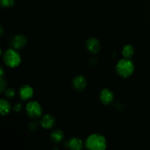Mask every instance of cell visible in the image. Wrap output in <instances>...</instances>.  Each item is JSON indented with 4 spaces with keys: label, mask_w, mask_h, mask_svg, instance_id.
<instances>
[{
    "label": "cell",
    "mask_w": 150,
    "mask_h": 150,
    "mask_svg": "<svg viewBox=\"0 0 150 150\" xmlns=\"http://www.w3.org/2000/svg\"><path fill=\"white\" fill-rule=\"evenodd\" d=\"M86 147L91 150H103L106 148L107 143L105 137L100 134H92L86 141Z\"/></svg>",
    "instance_id": "6da1fadb"
},
{
    "label": "cell",
    "mask_w": 150,
    "mask_h": 150,
    "mask_svg": "<svg viewBox=\"0 0 150 150\" xmlns=\"http://www.w3.org/2000/svg\"><path fill=\"white\" fill-rule=\"evenodd\" d=\"M134 68L133 62L128 58H125L120 60L116 67L117 73L123 78H127L131 76L134 71Z\"/></svg>",
    "instance_id": "7a4b0ae2"
},
{
    "label": "cell",
    "mask_w": 150,
    "mask_h": 150,
    "mask_svg": "<svg viewBox=\"0 0 150 150\" xmlns=\"http://www.w3.org/2000/svg\"><path fill=\"white\" fill-rule=\"evenodd\" d=\"M3 59L5 64L12 68L18 67L21 62L20 54L14 49L7 50L3 55Z\"/></svg>",
    "instance_id": "3957f363"
},
{
    "label": "cell",
    "mask_w": 150,
    "mask_h": 150,
    "mask_svg": "<svg viewBox=\"0 0 150 150\" xmlns=\"http://www.w3.org/2000/svg\"><path fill=\"white\" fill-rule=\"evenodd\" d=\"M26 109L28 115L32 118L39 117L42 114V108H41L40 105L36 101L29 102L26 105Z\"/></svg>",
    "instance_id": "277c9868"
},
{
    "label": "cell",
    "mask_w": 150,
    "mask_h": 150,
    "mask_svg": "<svg viewBox=\"0 0 150 150\" xmlns=\"http://www.w3.org/2000/svg\"><path fill=\"white\" fill-rule=\"evenodd\" d=\"M86 48L88 51L92 54H96L100 51V44L96 38H90L86 41Z\"/></svg>",
    "instance_id": "5b68a950"
},
{
    "label": "cell",
    "mask_w": 150,
    "mask_h": 150,
    "mask_svg": "<svg viewBox=\"0 0 150 150\" xmlns=\"http://www.w3.org/2000/svg\"><path fill=\"white\" fill-rule=\"evenodd\" d=\"M26 42H27V39H26V38L24 35H18L13 38V39L12 40L11 44L14 48L20 49V48L25 46Z\"/></svg>",
    "instance_id": "8992f818"
},
{
    "label": "cell",
    "mask_w": 150,
    "mask_h": 150,
    "mask_svg": "<svg viewBox=\"0 0 150 150\" xmlns=\"http://www.w3.org/2000/svg\"><path fill=\"white\" fill-rule=\"evenodd\" d=\"M19 93H20L21 98L23 100H26L33 96L34 91L33 89L29 85H23L21 87Z\"/></svg>",
    "instance_id": "52a82bcc"
},
{
    "label": "cell",
    "mask_w": 150,
    "mask_h": 150,
    "mask_svg": "<svg viewBox=\"0 0 150 150\" xmlns=\"http://www.w3.org/2000/svg\"><path fill=\"white\" fill-rule=\"evenodd\" d=\"M114 100V94L110 89H103L100 93V100L105 105L111 103Z\"/></svg>",
    "instance_id": "ba28073f"
},
{
    "label": "cell",
    "mask_w": 150,
    "mask_h": 150,
    "mask_svg": "<svg viewBox=\"0 0 150 150\" xmlns=\"http://www.w3.org/2000/svg\"><path fill=\"white\" fill-rule=\"evenodd\" d=\"M73 87L78 91H82L86 86V80L83 76H78L73 79Z\"/></svg>",
    "instance_id": "9c48e42d"
},
{
    "label": "cell",
    "mask_w": 150,
    "mask_h": 150,
    "mask_svg": "<svg viewBox=\"0 0 150 150\" xmlns=\"http://www.w3.org/2000/svg\"><path fill=\"white\" fill-rule=\"evenodd\" d=\"M55 122L56 121L54 117L50 114H46V115L43 116L41 120V125L45 129L51 128L55 125Z\"/></svg>",
    "instance_id": "30bf717a"
},
{
    "label": "cell",
    "mask_w": 150,
    "mask_h": 150,
    "mask_svg": "<svg viewBox=\"0 0 150 150\" xmlns=\"http://www.w3.org/2000/svg\"><path fill=\"white\" fill-rule=\"evenodd\" d=\"M65 146L71 149L79 150L82 148L83 143H82V141L79 138H73L65 144Z\"/></svg>",
    "instance_id": "8fae6325"
},
{
    "label": "cell",
    "mask_w": 150,
    "mask_h": 150,
    "mask_svg": "<svg viewBox=\"0 0 150 150\" xmlns=\"http://www.w3.org/2000/svg\"><path fill=\"white\" fill-rule=\"evenodd\" d=\"M11 109V105L9 103L8 101L6 100H0V112L2 116L7 115L9 114Z\"/></svg>",
    "instance_id": "7c38bea8"
},
{
    "label": "cell",
    "mask_w": 150,
    "mask_h": 150,
    "mask_svg": "<svg viewBox=\"0 0 150 150\" xmlns=\"http://www.w3.org/2000/svg\"><path fill=\"white\" fill-rule=\"evenodd\" d=\"M64 139V133L61 130H55L51 133V139L54 143H59Z\"/></svg>",
    "instance_id": "4fadbf2b"
},
{
    "label": "cell",
    "mask_w": 150,
    "mask_h": 150,
    "mask_svg": "<svg viewBox=\"0 0 150 150\" xmlns=\"http://www.w3.org/2000/svg\"><path fill=\"white\" fill-rule=\"evenodd\" d=\"M134 54V48L132 45H126L122 49V55L124 56L125 58H131Z\"/></svg>",
    "instance_id": "5bb4252c"
},
{
    "label": "cell",
    "mask_w": 150,
    "mask_h": 150,
    "mask_svg": "<svg viewBox=\"0 0 150 150\" xmlns=\"http://www.w3.org/2000/svg\"><path fill=\"white\" fill-rule=\"evenodd\" d=\"M15 3V0H1V6L4 7H13Z\"/></svg>",
    "instance_id": "9a60e30c"
},
{
    "label": "cell",
    "mask_w": 150,
    "mask_h": 150,
    "mask_svg": "<svg viewBox=\"0 0 150 150\" xmlns=\"http://www.w3.org/2000/svg\"><path fill=\"white\" fill-rule=\"evenodd\" d=\"M16 95V92L13 89H8L5 92V95L8 98H13Z\"/></svg>",
    "instance_id": "2e32d148"
},
{
    "label": "cell",
    "mask_w": 150,
    "mask_h": 150,
    "mask_svg": "<svg viewBox=\"0 0 150 150\" xmlns=\"http://www.w3.org/2000/svg\"><path fill=\"white\" fill-rule=\"evenodd\" d=\"M5 86H6V82L4 81V80H3L2 79H1V82H0V89H1V92L4 90Z\"/></svg>",
    "instance_id": "e0dca14e"
},
{
    "label": "cell",
    "mask_w": 150,
    "mask_h": 150,
    "mask_svg": "<svg viewBox=\"0 0 150 150\" xmlns=\"http://www.w3.org/2000/svg\"><path fill=\"white\" fill-rule=\"evenodd\" d=\"M21 109H22V105H21L20 103H17V104H16V105H15L14 111L19 112V111H21Z\"/></svg>",
    "instance_id": "ac0fdd59"
},
{
    "label": "cell",
    "mask_w": 150,
    "mask_h": 150,
    "mask_svg": "<svg viewBox=\"0 0 150 150\" xmlns=\"http://www.w3.org/2000/svg\"><path fill=\"white\" fill-rule=\"evenodd\" d=\"M3 76H4V71H3V69L1 68V79H2Z\"/></svg>",
    "instance_id": "d6986e66"
},
{
    "label": "cell",
    "mask_w": 150,
    "mask_h": 150,
    "mask_svg": "<svg viewBox=\"0 0 150 150\" xmlns=\"http://www.w3.org/2000/svg\"><path fill=\"white\" fill-rule=\"evenodd\" d=\"M3 34V29H2V27H1V35H2Z\"/></svg>",
    "instance_id": "ffe728a7"
}]
</instances>
